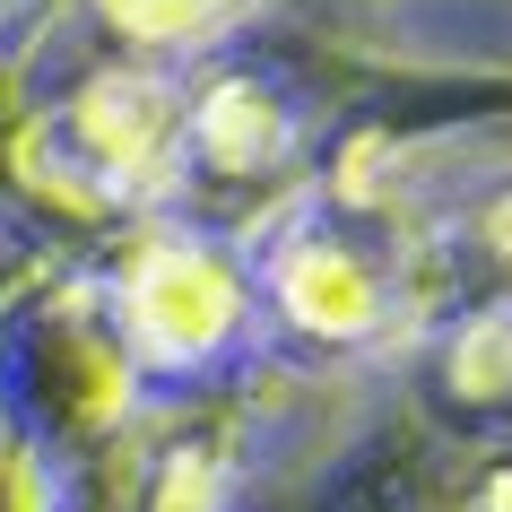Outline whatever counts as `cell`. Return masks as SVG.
Masks as SVG:
<instances>
[{
	"mask_svg": "<svg viewBox=\"0 0 512 512\" xmlns=\"http://www.w3.org/2000/svg\"><path fill=\"white\" fill-rule=\"evenodd\" d=\"M287 296H296L304 322H322V330H356L365 313H374L365 270H356L348 252H330V243H313V252H296V261H287Z\"/></svg>",
	"mask_w": 512,
	"mask_h": 512,
	"instance_id": "2",
	"label": "cell"
},
{
	"mask_svg": "<svg viewBox=\"0 0 512 512\" xmlns=\"http://www.w3.org/2000/svg\"><path fill=\"white\" fill-rule=\"evenodd\" d=\"M131 27H148V35H183V27H200L209 18V0H113Z\"/></svg>",
	"mask_w": 512,
	"mask_h": 512,
	"instance_id": "5",
	"label": "cell"
},
{
	"mask_svg": "<svg viewBox=\"0 0 512 512\" xmlns=\"http://www.w3.org/2000/svg\"><path fill=\"white\" fill-rule=\"evenodd\" d=\"M139 322L157 330L165 348H209L217 330H226V278L200 252H165L139 278Z\"/></svg>",
	"mask_w": 512,
	"mask_h": 512,
	"instance_id": "1",
	"label": "cell"
},
{
	"mask_svg": "<svg viewBox=\"0 0 512 512\" xmlns=\"http://www.w3.org/2000/svg\"><path fill=\"white\" fill-rule=\"evenodd\" d=\"M209 148H217L226 165H261V157L278 148V113L261 105L252 87H226V96L209 105Z\"/></svg>",
	"mask_w": 512,
	"mask_h": 512,
	"instance_id": "4",
	"label": "cell"
},
{
	"mask_svg": "<svg viewBox=\"0 0 512 512\" xmlns=\"http://www.w3.org/2000/svg\"><path fill=\"white\" fill-rule=\"evenodd\" d=\"M87 131H96L105 157L139 165L165 139V96H157V87H139V79H105L96 96H87Z\"/></svg>",
	"mask_w": 512,
	"mask_h": 512,
	"instance_id": "3",
	"label": "cell"
}]
</instances>
